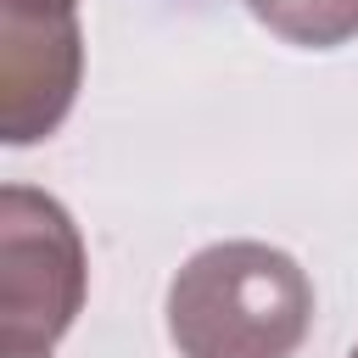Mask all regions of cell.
<instances>
[{
	"instance_id": "obj_5",
	"label": "cell",
	"mask_w": 358,
	"mask_h": 358,
	"mask_svg": "<svg viewBox=\"0 0 358 358\" xmlns=\"http://www.w3.org/2000/svg\"><path fill=\"white\" fill-rule=\"evenodd\" d=\"M347 358H358V347H352V352H347Z\"/></svg>"
},
{
	"instance_id": "obj_4",
	"label": "cell",
	"mask_w": 358,
	"mask_h": 358,
	"mask_svg": "<svg viewBox=\"0 0 358 358\" xmlns=\"http://www.w3.org/2000/svg\"><path fill=\"white\" fill-rule=\"evenodd\" d=\"M246 11L296 50H336L358 39V0H246Z\"/></svg>"
},
{
	"instance_id": "obj_2",
	"label": "cell",
	"mask_w": 358,
	"mask_h": 358,
	"mask_svg": "<svg viewBox=\"0 0 358 358\" xmlns=\"http://www.w3.org/2000/svg\"><path fill=\"white\" fill-rule=\"evenodd\" d=\"M90 291V257L73 213L34 190H0V347L6 358H50Z\"/></svg>"
},
{
	"instance_id": "obj_3",
	"label": "cell",
	"mask_w": 358,
	"mask_h": 358,
	"mask_svg": "<svg viewBox=\"0 0 358 358\" xmlns=\"http://www.w3.org/2000/svg\"><path fill=\"white\" fill-rule=\"evenodd\" d=\"M84 78L78 0H0V140H50Z\"/></svg>"
},
{
	"instance_id": "obj_1",
	"label": "cell",
	"mask_w": 358,
	"mask_h": 358,
	"mask_svg": "<svg viewBox=\"0 0 358 358\" xmlns=\"http://www.w3.org/2000/svg\"><path fill=\"white\" fill-rule=\"evenodd\" d=\"M179 358H296L313 330V280L268 241H213L168 280Z\"/></svg>"
}]
</instances>
